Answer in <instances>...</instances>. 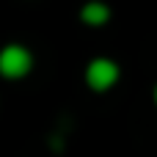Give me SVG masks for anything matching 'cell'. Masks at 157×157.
I'll return each instance as SVG.
<instances>
[{"mask_svg":"<svg viewBox=\"0 0 157 157\" xmlns=\"http://www.w3.org/2000/svg\"><path fill=\"white\" fill-rule=\"evenodd\" d=\"M33 69V52L25 44H6L0 50V77L22 80Z\"/></svg>","mask_w":157,"mask_h":157,"instance_id":"6da1fadb","label":"cell"},{"mask_svg":"<svg viewBox=\"0 0 157 157\" xmlns=\"http://www.w3.org/2000/svg\"><path fill=\"white\" fill-rule=\"evenodd\" d=\"M119 75H121V69L113 58H94L86 66V86L91 91L102 94V91H108L119 83Z\"/></svg>","mask_w":157,"mask_h":157,"instance_id":"7a4b0ae2","label":"cell"},{"mask_svg":"<svg viewBox=\"0 0 157 157\" xmlns=\"http://www.w3.org/2000/svg\"><path fill=\"white\" fill-rule=\"evenodd\" d=\"M80 19H83L88 28H102V25H108V19H110V6L102 3V0H88V3L80 8Z\"/></svg>","mask_w":157,"mask_h":157,"instance_id":"3957f363","label":"cell"},{"mask_svg":"<svg viewBox=\"0 0 157 157\" xmlns=\"http://www.w3.org/2000/svg\"><path fill=\"white\" fill-rule=\"evenodd\" d=\"M155 105H157V86H155Z\"/></svg>","mask_w":157,"mask_h":157,"instance_id":"277c9868","label":"cell"}]
</instances>
